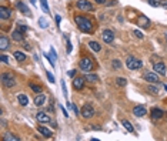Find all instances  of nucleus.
Masks as SVG:
<instances>
[{
	"label": "nucleus",
	"mask_w": 167,
	"mask_h": 141,
	"mask_svg": "<svg viewBox=\"0 0 167 141\" xmlns=\"http://www.w3.org/2000/svg\"><path fill=\"white\" fill-rule=\"evenodd\" d=\"M40 1H42V6H43L44 13H49L50 10H49V6H47V0H40Z\"/></svg>",
	"instance_id": "32"
},
{
	"label": "nucleus",
	"mask_w": 167,
	"mask_h": 141,
	"mask_svg": "<svg viewBox=\"0 0 167 141\" xmlns=\"http://www.w3.org/2000/svg\"><path fill=\"white\" fill-rule=\"evenodd\" d=\"M37 130H39V133L42 134V136H44V137H47V138H50L51 136H53V133L49 130V128H46V127H43V125H39L37 127Z\"/></svg>",
	"instance_id": "15"
},
{
	"label": "nucleus",
	"mask_w": 167,
	"mask_h": 141,
	"mask_svg": "<svg viewBox=\"0 0 167 141\" xmlns=\"http://www.w3.org/2000/svg\"><path fill=\"white\" fill-rule=\"evenodd\" d=\"M36 118H37V121H40V123H50V121H51L50 117H49L44 111H39V113L36 114Z\"/></svg>",
	"instance_id": "14"
},
{
	"label": "nucleus",
	"mask_w": 167,
	"mask_h": 141,
	"mask_svg": "<svg viewBox=\"0 0 167 141\" xmlns=\"http://www.w3.org/2000/svg\"><path fill=\"white\" fill-rule=\"evenodd\" d=\"M66 51H67V53H70V51H72V44H70V41H67V47H66Z\"/></svg>",
	"instance_id": "39"
},
{
	"label": "nucleus",
	"mask_w": 167,
	"mask_h": 141,
	"mask_svg": "<svg viewBox=\"0 0 167 141\" xmlns=\"http://www.w3.org/2000/svg\"><path fill=\"white\" fill-rule=\"evenodd\" d=\"M17 100H19V103H20L22 106H27V103H29V98H27L26 94H19V96H17Z\"/></svg>",
	"instance_id": "20"
},
{
	"label": "nucleus",
	"mask_w": 167,
	"mask_h": 141,
	"mask_svg": "<svg viewBox=\"0 0 167 141\" xmlns=\"http://www.w3.org/2000/svg\"><path fill=\"white\" fill-rule=\"evenodd\" d=\"M46 76H47V78H49V81H50V83H54V81H56L51 73H49V71H47V73H46Z\"/></svg>",
	"instance_id": "37"
},
{
	"label": "nucleus",
	"mask_w": 167,
	"mask_h": 141,
	"mask_svg": "<svg viewBox=\"0 0 167 141\" xmlns=\"http://www.w3.org/2000/svg\"><path fill=\"white\" fill-rule=\"evenodd\" d=\"M50 57L53 59V61H54V60L57 59V54H56V51H54V49H53V47L50 49Z\"/></svg>",
	"instance_id": "34"
},
{
	"label": "nucleus",
	"mask_w": 167,
	"mask_h": 141,
	"mask_svg": "<svg viewBox=\"0 0 167 141\" xmlns=\"http://www.w3.org/2000/svg\"><path fill=\"white\" fill-rule=\"evenodd\" d=\"M62 111H63V114H64V117H69V113L64 110V107H62Z\"/></svg>",
	"instance_id": "43"
},
{
	"label": "nucleus",
	"mask_w": 167,
	"mask_h": 141,
	"mask_svg": "<svg viewBox=\"0 0 167 141\" xmlns=\"http://www.w3.org/2000/svg\"><path fill=\"white\" fill-rule=\"evenodd\" d=\"M14 59L17 60V61H24L26 60V54L24 53H22V51H14Z\"/></svg>",
	"instance_id": "21"
},
{
	"label": "nucleus",
	"mask_w": 167,
	"mask_h": 141,
	"mask_svg": "<svg viewBox=\"0 0 167 141\" xmlns=\"http://www.w3.org/2000/svg\"><path fill=\"white\" fill-rule=\"evenodd\" d=\"M112 66H113L114 69H122V61H120V60H113Z\"/></svg>",
	"instance_id": "30"
},
{
	"label": "nucleus",
	"mask_w": 167,
	"mask_h": 141,
	"mask_svg": "<svg viewBox=\"0 0 167 141\" xmlns=\"http://www.w3.org/2000/svg\"><path fill=\"white\" fill-rule=\"evenodd\" d=\"M150 115H151V120H153V121H157V120H160V118L164 117V111H163L162 108H157V107H156V108L151 110Z\"/></svg>",
	"instance_id": "8"
},
{
	"label": "nucleus",
	"mask_w": 167,
	"mask_h": 141,
	"mask_svg": "<svg viewBox=\"0 0 167 141\" xmlns=\"http://www.w3.org/2000/svg\"><path fill=\"white\" fill-rule=\"evenodd\" d=\"M39 24H40V27H43V29H46V27H47V20H46L44 17H42V19H39Z\"/></svg>",
	"instance_id": "31"
},
{
	"label": "nucleus",
	"mask_w": 167,
	"mask_h": 141,
	"mask_svg": "<svg viewBox=\"0 0 167 141\" xmlns=\"http://www.w3.org/2000/svg\"><path fill=\"white\" fill-rule=\"evenodd\" d=\"M44 103H46V96H44V94H39V96L34 98V104L37 107H42Z\"/></svg>",
	"instance_id": "17"
},
{
	"label": "nucleus",
	"mask_w": 167,
	"mask_h": 141,
	"mask_svg": "<svg viewBox=\"0 0 167 141\" xmlns=\"http://www.w3.org/2000/svg\"><path fill=\"white\" fill-rule=\"evenodd\" d=\"M116 84L120 86V87H124L126 84H127V80H126L124 77H117L116 78Z\"/></svg>",
	"instance_id": "25"
},
{
	"label": "nucleus",
	"mask_w": 167,
	"mask_h": 141,
	"mask_svg": "<svg viewBox=\"0 0 167 141\" xmlns=\"http://www.w3.org/2000/svg\"><path fill=\"white\" fill-rule=\"evenodd\" d=\"M94 1H96L97 4H104V3H106L107 0H94Z\"/></svg>",
	"instance_id": "42"
},
{
	"label": "nucleus",
	"mask_w": 167,
	"mask_h": 141,
	"mask_svg": "<svg viewBox=\"0 0 167 141\" xmlns=\"http://www.w3.org/2000/svg\"><path fill=\"white\" fill-rule=\"evenodd\" d=\"M103 40H104V43H107V44H110V43H113V40H114V33L112 32V30H109V29H106L103 33Z\"/></svg>",
	"instance_id": "9"
},
{
	"label": "nucleus",
	"mask_w": 167,
	"mask_h": 141,
	"mask_svg": "<svg viewBox=\"0 0 167 141\" xmlns=\"http://www.w3.org/2000/svg\"><path fill=\"white\" fill-rule=\"evenodd\" d=\"M11 37H13V40H16V41H22V40H23V33L19 32V30H16V32H13Z\"/></svg>",
	"instance_id": "23"
},
{
	"label": "nucleus",
	"mask_w": 167,
	"mask_h": 141,
	"mask_svg": "<svg viewBox=\"0 0 167 141\" xmlns=\"http://www.w3.org/2000/svg\"><path fill=\"white\" fill-rule=\"evenodd\" d=\"M126 66H127V69H130V70H137V69L141 67V61L137 60V59L133 57V56H128L127 60H126Z\"/></svg>",
	"instance_id": "2"
},
{
	"label": "nucleus",
	"mask_w": 167,
	"mask_h": 141,
	"mask_svg": "<svg viewBox=\"0 0 167 141\" xmlns=\"http://www.w3.org/2000/svg\"><path fill=\"white\" fill-rule=\"evenodd\" d=\"M62 90H63V96L67 98V90H66V83L64 81H62Z\"/></svg>",
	"instance_id": "35"
},
{
	"label": "nucleus",
	"mask_w": 167,
	"mask_h": 141,
	"mask_svg": "<svg viewBox=\"0 0 167 141\" xmlns=\"http://www.w3.org/2000/svg\"><path fill=\"white\" fill-rule=\"evenodd\" d=\"M72 108H73V110H74V113H76V114L79 115V110H77V107H76L74 104H73V106H72Z\"/></svg>",
	"instance_id": "44"
},
{
	"label": "nucleus",
	"mask_w": 167,
	"mask_h": 141,
	"mask_svg": "<svg viewBox=\"0 0 167 141\" xmlns=\"http://www.w3.org/2000/svg\"><path fill=\"white\" fill-rule=\"evenodd\" d=\"M139 24H140L141 27H149V26H150V20H149L146 16H140V19H139Z\"/></svg>",
	"instance_id": "18"
},
{
	"label": "nucleus",
	"mask_w": 167,
	"mask_h": 141,
	"mask_svg": "<svg viewBox=\"0 0 167 141\" xmlns=\"http://www.w3.org/2000/svg\"><path fill=\"white\" fill-rule=\"evenodd\" d=\"M76 24H77V27L83 32V33H91V30H93V24H91V22L87 19V17H83V16H76Z\"/></svg>",
	"instance_id": "1"
},
{
	"label": "nucleus",
	"mask_w": 167,
	"mask_h": 141,
	"mask_svg": "<svg viewBox=\"0 0 167 141\" xmlns=\"http://www.w3.org/2000/svg\"><path fill=\"white\" fill-rule=\"evenodd\" d=\"M84 77H76L74 80H73V87H74V90H82L84 87Z\"/></svg>",
	"instance_id": "11"
},
{
	"label": "nucleus",
	"mask_w": 167,
	"mask_h": 141,
	"mask_svg": "<svg viewBox=\"0 0 167 141\" xmlns=\"http://www.w3.org/2000/svg\"><path fill=\"white\" fill-rule=\"evenodd\" d=\"M1 83H3V84H4V87H7V88L14 87V84H16V81H14L13 76H10L9 73H3V74H1Z\"/></svg>",
	"instance_id": "3"
},
{
	"label": "nucleus",
	"mask_w": 167,
	"mask_h": 141,
	"mask_svg": "<svg viewBox=\"0 0 167 141\" xmlns=\"http://www.w3.org/2000/svg\"><path fill=\"white\" fill-rule=\"evenodd\" d=\"M77 7H79V10H84V11H93L94 10V6L90 1H87V0H79L77 1Z\"/></svg>",
	"instance_id": "4"
},
{
	"label": "nucleus",
	"mask_w": 167,
	"mask_h": 141,
	"mask_svg": "<svg viewBox=\"0 0 167 141\" xmlns=\"http://www.w3.org/2000/svg\"><path fill=\"white\" fill-rule=\"evenodd\" d=\"M10 16H11V10L9 7H6V6H1L0 7V19L1 20H9Z\"/></svg>",
	"instance_id": "10"
},
{
	"label": "nucleus",
	"mask_w": 167,
	"mask_h": 141,
	"mask_svg": "<svg viewBox=\"0 0 167 141\" xmlns=\"http://www.w3.org/2000/svg\"><path fill=\"white\" fill-rule=\"evenodd\" d=\"M84 78H86L87 81H97V80H99V77H97L96 74H90V73H89V74H86V77H84Z\"/></svg>",
	"instance_id": "27"
},
{
	"label": "nucleus",
	"mask_w": 167,
	"mask_h": 141,
	"mask_svg": "<svg viewBox=\"0 0 167 141\" xmlns=\"http://www.w3.org/2000/svg\"><path fill=\"white\" fill-rule=\"evenodd\" d=\"M80 114H82V117H84V118H90V117L94 115V108L90 106V104H86L80 110Z\"/></svg>",
	"instance_id": "5"
},
{
	"label": "nucleus",
	"mask_w": 167,
	"mask_h": 141,
	"mask_svg": "<svg viewBox=\"0 0 167 141\" xmlns=\"http://www.w3.org/2000/svg\"><path fill=\"white\" fill-rule=\"evenodd\" d=\"M122 124H123V127H124L128 133H133V131H134V128H133V125H131V123H130V121L123 120V123H122Z\"/></svg>",
	"instance_id": "24"
},
{
	"label": "nucleus",
	"mask_w": 167,
	"mask_h": 141,
	"mask_svg": "<svg viewBox=\"0 0 167 141\" xmlns=\"http://www.w3.org/2000/svg\"><path fill=\"white\" fill-rule=\"evenodd\" d=\"M154 71H156L157 74H160V76H164V74H166V71H167L164 63H162V61L156 63V64H154Z\"/></svg>",
	"instance_id": "13"
},
{
	"label": "nucleus",
	"mask_w": 167,
	"mask_h": 141,
	"mask_svg": "<svg viewBox=\"0 0 167 141\" xmlns=\"http://www.w3.org/2000/svg\"><path fill=\"white\" fill-rule=\"evenodd\" d=\"M74 74H76V71H74V70H70L69 73H67V76H69V77H74Z\"/></svg>",
	"instance_id": "41"
},
{
	"label": "nucleus",
	"mask_w": 167,
	"mask_h": 141,
	"mask_svg": "<svg viewBox=\"0 0 167 141\" xmlns=\"http://www.w3.org/2000/svg\"><path fill=\"white\" fill-rule=\"evenodd\" d=\"M0 59H1V61H3V63H7V64L10 63V60H9V57H7L6 54H1V56H0Z\"/></svg>",
	"instance_id": "36"
},
{
	"label": "nucleus",
	"mask_w": 167,
	"mask_h": 141,
	"mask_svg": "<svg viewBox=\"0 0 167 141\" xmlns=\"http://www.w3.org/2000/svg\"><path fill=\"white\" fill-rule=\"evenodd\" d=\"M30 88H32L34 93H37V94H40V93L43 91V88L40 87V86H37V84H33V83L30 84Z\"/></svg>",
	"instance_id": "26"
},
{
	"label": "nucleus",
	"mask_w": 167,
	"mask_h": 141,
	"mask_svg": "<svg viewBox=\"0 0 167 141\" xmlns=\"http://www.w3.org/2000/svg\"><path fill=\"white\" fill-rule=\"evenodd\" d=\"M26 30H27V27H26V26H19V32H22V33H23V32H26Z\"/></svg>",
	"instance_id": "40"
},
{
	"label": "nucleus",
	"mask_w": 167,
	"mask_h": 141,
	"mask_svg": "<svg viewBox=\"0 0 167 141\" xmlns=\"http://www.w3.org/2000/svg\"><path fill=\"white\" fill-rule=\"evenodd\" d=\"M79 67H80V70H83V71H91V69H93V61L90 59H87V57L86 59H82Z\"/></svg>",
	"instance_id": "6"
},
{
	"label": "nucleus",
	"mask_w": 167,
	"mask_h": 141,
	"mask_svg": "<svg viewBox=\"0 0 167 141\" xmlns=\"http://www.w3.org/2000/svg\"><path fill=\"white\" fill-rule=\"evenodd\" d=\"M146 113H147V110H146V107L143 106H136L133 108V114L136 117H143V115H146Z\"/></svg>",
	"instance_id": "12"
},
{
	"label": "nucleus",
	"mask_w": 167,
	"mask_h": 141,
	"mask_svg": "<svg viewBox=\"0 0 167 141\" xmlns=\"http://www.w3.org/2000/svg\"><path fill=\"white\" fill-rule=\"evenodd\" d=\"M7 47H9V38H7L6 36H1V37H0V50L4 51Z\"/></svg>",
	"instance_id": "16"
},
{
	"label": "nucleus",
	"mask_w": 167,
	"mask_h": 141,
	"mask_svg": "<svg viewBox=\"0 0 167 141\" xmlns=\"http://www.w3.org/2000/svg\"><path fill=\"white\" fill-rule=\"evenodd\" d=\"M3 141H20V138L17 136H14V134H6L3 137Z\"/></svg>",
	"instance_id": "22"
},
{
	"label": "nucleus",
	"mask_w": 167,
	"mask_h": 141,
	"mask_svg": "<svg viewBox=\"0 0 167 141\" xmlns=\"http://www.w3.org/2000/svg\"><path fill=\"white\" fill-rule=\"evenodd\" d=\"M56 22H57V26H60V16H56Z\"/></svg>",
	"instance_id": "45"
},
{
	"label": "nucleus",
	"mask_w": 167,
	"mask_h": 141,
	"mask_svg": "<svg viewBox=\"0 0 167 141\" xmlns=\"http://www.w3.org/2000/svg\"><path fill=\"white\" fill-rule=\"evenodd\" d=\"M147 91H149L150 94H159V87H156V86H149V87H147Z\"/></svg>",
	"instance_id": "28"
},
{
	"label": "nucleus",
	"mask_w": 167,
	"mask_h": 141,
	"mask_svg": "<svg viewBox=\"0 0 167 141\" xmlns=\"http://www.w3.org/2000/svg\"><path fill=\"white\" fill-rule=\"evenodd\" d=\"M133 33H134V34L137 36V37H139V38H143V37H144V36H143V33H141V32H140V30H134V32H133Z\"/></svg>",
	"instance_id": "38"
},
{
	"label": "nucleus",
	"mask_w": 167,
	"mask_h": 141,
	"mask_svg": "<svg viewBox=\"0 0 167 141\" xmlns=\"http://www.w3.org/2000/svg\"><path fill=\"white\" fill-rule=\"evenodd\" d=\"M144 80H146L147 83H151V84H156V83L160 81L157 73H146V74H144Z\"/></svg>",
	"instance_id": "7"
},
{
	"label": "nucleus",
	"mask_w": 167,
	"mask_h": 141,
	"mask_svg": "<svg viewBox=\"0 0 167 141\" xmlns=\"http://www.w3.org/2000/svg\"><path fill=\"white\" fill-rule=\"evenodd\" d=\"M17 7L20 9V11H23L24 14H29V10H27V7L23 4V3H17Z\"/></svg>",
	"instance_id": "29"
},
{
	"label": "nucleus",
	"mask_w": 167,
	"mask_h": 141,
	"mask_svg": "<svg viewBox=\"0 0 167 141\" xmlns=\"http://www.w3.org/2000/svg\"><path fill=\"white\" fill-rule=\"evenodd\" d=\"M149 4H150V6H153V7H159L162 3H160L159 0H149Z\"/></svg>",
	"instance_id": "33"
},
{
	"label": "nucleus",
	"mask_w": 167,
	"mask_h": 141,
	"mask_svg": "<svg viewBox=\"0 0 167 141\" xmlns=\"http://www.w3.org/2000/svg\"><path fill=\"white\" fill-rule=\"evenodd\" d=\"M89 46H90V49H91L93 51H96V53H99V51L101 50V46H100L97 41H90V43H89Z\"/></svg>",
	"instance_id": "19"
}]
</instances>
